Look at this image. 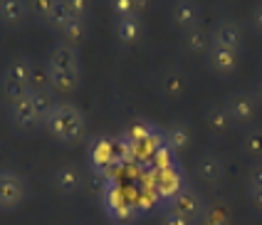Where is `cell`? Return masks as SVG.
<instances>
[{
    "mask_svg": "<svg viewBox=\"0 0 262 225\" xmlns=\"http://www.w3.org/2000/svg\"><path fill=\"white\" fill-rule=\"evenodd\" d=\"M114 35L121 45H139L144 40V17L141 15H124L114 17Z\"/></svg>",
    "mask_w": 262,
    "mask_h": 225,
    "instance_id": "5bb4252c",
    "label": "cell"
},
{
    "mask_svg": "<svg viewBox=\"0 0 262 225\" xmlns=\"http://www.w3.org/2000/svg\"><path fill=\"white\" fill-rule=\"evenodd\" d=\"M195 176L201 178V183L205 186H220L225 178V161L220 159L218 153L213 151H205L198 156L195 161Z\"/></svg>",
    "mask_w": 262,
    "mask_h": 225,
    "instance_id": "8fae6325",
    "label": "cell"
},
{
    "mask_svg": "<svg viewBox=\"0 0 262 225\" xmlns=\"http://www.w3.org/2000/svg\"><path fill=\"white\" fill-rule=\"evenodd\" d=\"M250 25H252V30L262 35V0L252 8V13H250Z\"/></svg>",
    "mask_w": 262,
    "mask_h": 225,
    "instance_id": "4dcf8cb0",
    "label": "cell"
},
{
    "mask_svg": "<svg viewBox=\"0 0 262 225\" xmlns=\"http://www.w3.org/2000/svg\"><path fill=\"white\" fill-rule=\"evenodd\" d=\"M210 45H213V37H210V32L205 30L203 25L183 32V50H186L188 55H193V57H205Z\"/></svg>",
    "mask_w": 262,
    "mask_h": 225,
    "instance_id": "ac0fdd59",
    "label": "cell"
},
{
    "mask_svg": "<svg viewBox=\"0 0 262 225\" xmlns=\"http://www.w3.org/2000/svg\"><path fill=\"white\" fill-rule=\"evenodd\" d=\"M223 104L228 109L233 124H237V126H250L252 121L257 119V106L260 104H257L255 94H250V92H245V89L233 92Z\"/></svg>",
    "mask_w": 262,
    "mask_h": 225,
    "instance_id": "8992f818",
    "label": "cell"
},
{
    "mask_svg": "<svg viewBox=\"0 0 262 225\" xmlns=\"http://www.w3.org/2000/svg\"><path fill=\"white\" fill-rule=\"evenodd\" d=\"M28 3V13L30 17H35L37 22H47V17H50V10H52V5H55V0H25Z\"/></svg>",
    "mask_w": 262,
    "mask_h": 225,
    "instance_id": "484cf974",
    "label": "cell"
},
{
    "mask_svg": "<svg viewBox=\"0 0 262 225\" xmlns=\"http://www.w3.org/2000/svg\"><path fill=\"white\" fill-rule=\"evenodd\" d=\"M163 134H166V146L176 153H183V151L190 146V141H193V129H190L188 121H181L176 119L171 121L166 129H163Z\"/></svg>",
    "mask_w": 262,
    "mask_h": 225,
    "instance_id": "2e32d148",
    "label": "cell"
},
{
    "mask_svg": "<svg viewBox=\"0 0 262 225\" xmlns=\"http://www.w3.org/2000/svg\"><path fill=\"white\" fill-rule=\"evenodd\" d=\"M30 17L25 0H0V25L5 28H20Z\"/></svg>",
    "mask_w": 262,
    "mask_h": 225,
    "instance_id": "e0dca14e",
    "label": "cell"
},
{
    "mask_svg": "<svg viewBox=\"0 0 262 225\" xmlns=\"http://www.w3.org/2000/svg\"><path fill=\"white\" fill-rule=\"evenodd\" d=\"M201 17H203V10L195 0H173L171 5V20L178 30L188 32L193 28L201 25Z\"/></svg>",
    "mask_w": 262,
    "mask_h": 225,
    "instance_id": "4fadbf2b",
    "label": "cell"
},
{
    "mask_svg": "<svg viewBox=\"0 0 262 225\" xmlns=\"http://www.w3.org/2000/svg\"><path fill=\"white\" fill-rule=\"evenodd\" d=\"M8 121H10V126H13L17 134H30V131H35L37 126H42V124H40V117H37V109L32 104L30 92L25 97H20L17 102L8 104Z\"/></svg>",
    "mask_w": 262,
    "mask_h": 225,
    "instance_id": "5b68a950",
    "label": "cell"
},
{
    "mask_svg": "<svg viewBox=\"0 0 262 225\" xmlns=\"http://www.w3.org/2000/svg\"><path fill=\"white\" fill-rule=\"evenodd\" d=\"M159 89L166 99L176 102L186 97V92L190 89V79L181 67H163L159 75Z\"/></svg>",
    "mask_w": 262,
    "mask_h": 225,
    "instance_id": "9c48e42d",
    "label": "cell"
},
{
    "mask_svg": "<svg viewBox=\"0 0 262 225\" xmlns=\"http://www.w3.org/2000/svg\"><path fill=\"white\" fill-rule=\"evenodd\" d=\"M255 99H257V104H262V77L257 79V84H255Z\"/></svg>",
    "mask_w": 262,
    "mask_h": 225,
    "instance_id": "1f68e13d",
    "label": "cell"
},
{
    "mask_svg": "<svg viewBox=\"0 0 262 225\" xmlns=\"http://www.w3.org/2000/svg\"><path fill=\"white\" fill-rule=\"evenodd\" d=\"M45 70L50 75L52 92L72 94L79 87V82H82V57H79V50L72 45H64V42H57L50 50V55H47Z\"/></svg>",
    "mask_w": 262,
    "mask_h": 225,
    "instance_id": "6da1fadb",
    "label": "cell"
},
{
    "mask_svg": "<svg viewBox=\"0 0 262 225\" xmlns=\"http://www.w3.org/2000/svg\"><path fill=\"white\" fill-rule=\"evenodd\" d=\"M210 37H213V45L228 47V50L240 52V50H243V42H245V30H243V25H240L237 20L225 17V20H220L218 25L210 30Z\"/></svg>",
    "mask_w": 262,
    "mask_h": 225,
    "instance_id": "30bf717a",
    "label": "cell"
},
{
    "mask_svg": "<svg viewBox=\"0 0 262 225\" xmlns=\"http://www.w3.org/2000/svg\"><path fill=\"white\" fill-rule=\"evenodd\" d=\"M237 62H240V52L228 50V47L210 45L208 55H205V64L210 67L213 75H218V77H230L237 70Z\"/></svg>",
    "mask_w": 262,
    "mask_h": 225,
    "instance_id": "7c38bea8",
    "label": "cell"
},
{
    "mask_svg": "<svg viewBox=\"0 0 262 225\" xmlns=\"http://www.w3.org/2000/svg\"><path fill=\"white\" fill-rule=\"evenodd\" d=\"M205 126L213 136H225L233 129V119H230L225 104H210L205 109Z\"/></svg>",
    "mask_w": 262,
    "mask_h": 225,
    "instance_id": "d6986e66",
    "label": "cell"
},
{
    "mask_svg": "<svg viewBox=\"0 0 262 225\" xmlns=\"http://www.w3.org/2000/svg\"><path fill=\"white\" fill-rule=\"evenodd\" d=\"M243 153L248 159L262 161V129L260 126H252V129L245 131V136H243Z\"/></svg>",
    "mask_w": 262,
    "mask_h": 225,
    "instance_id": "7402d4cb",
    "label": "cell"
},
{
    "mask_svg": "<svg viewBox=\"0 0 262 225\" xmlns=\"http://www.w3.org/2000/svg\"><path fill=\"white\" fill-rule=\"evenodd\" d=\"M42 126L57 139L59 144H74L79 141L87 131V119L82 114V109L70 102H57L55 109L50 111V117L45 119Z\"/></svg>",
    "mask_w": 262,
    "mask_h": 225,
    "instance_id": "7a4b0ae2",
    "label": "cell"
},
{
    "mask_svg": "<svg viewBox=\"0 0 262 225\" xmlns=\"http://www.w3.org/2000/svg\"><path fill=\"white\" fill-rule=\"evenodd\" d=\"M59 37H62V42L64 45H72V47H79L87 42V37H89V25H87V20H79V17H72L62 30H59Z\"/></svg>",
    "mask_w": 262,
    "mask_h": 225,
    "instance_id": "ffe728a7",
    "label": "cell"
},
{
    "mask_svg": "<svg viewBox=\"0 0 262 225\" xmlns=\"http://www.w3.org/2000/svg\"><path fill=\"white\" fill-rule=\"evenodd\" d=\"M198 223L201 225H228V206L220 203V200L208 203Z\"/></svg>",
    "mask_w": 262,
    "mask_h": 225,
    "instance_id": "cb8c5ba5",
    "label": "cell"
},
{
    "mask_svg": "<svg viewBox=\"0 0 262 225\" xmlns=\"http://www.w3.org/2000/svg\"><path fill=\"white\" fill-rule=\"evenodd\" d=\"M245 183H248V188H262V161H257V164H252L248 168Z\"/></svg>",
    "mask_w": 262,
    "mask_h": 225,
    "instance_id": "4316f807",
    "label": "cell"
},
{
    "mask_svg": "<svg viewBox=\"0 0 262 225\" xmlns=\"http://www.w3.org/2000/svg\"><path fill=\"white\" fill-rule=\"evenodd\" d=\"M146 176H148V173H146ZM148 178L154 183V191H156L163 208H166L183 188H188V178H186L181 164L171 166V168H166V171H161V173H154V176H148Z\"/></svg>",
    "mask_w": 262,
    "mask_h": 225,
    "instance_id": "277c9868",
    "label": "cell"
},
{
    "mask_svg": "<svg viewBox=\"0 0 262 225\" xmlns=\"http://www.w3.org/2000/svg\"><path fill=\"white\" fill-rule=\"evenodd\" d=\"M161 225H195L186 220V218H181V215H176L171 210H163V215H161Z\"/></svg>",
    "mask_w": 262,
    "mask_h": 225,
    "instance_id": "f546056e",
    "label": "cell"
},
{
    "mask_svg": "<svg viewBox=\"0 0 262 225\" xmlns=\"http://www.w3.org/2000/svg\"><path fill=\"white\" fill-rule=\"evenodd\" d=\"M248 203L257 215H262V188H248Z\"/></svg>",
    "mask_w": 262,
    "mask_h": 225,
    "instance_id": "f1b7e54d",
    "label": "cell"
},
{
    "mask_svg": "<svg viewBox=\"0 0 262 225\" xmlns=\"http://www.w3.org/2000/svg\"><path fill=\"white\" fill-rule=\"evenodd\" d=\"M52 188L59 195H77L84 188V171L72 161H64L52 171Z\"/></svg>",
    "mask_w": 262,
    "mask_h": 225,
    "instance_id": "ba28073f",
    "label": "cell"
},
{
    "mask_svg": "<svg viewBox=\"0 0 262 225\" xmlns=\"http://www.w3.org/2000/svg\"><path fill=\"white\" fill-rule=\"evenodd\" d=\"M72 20V10H70V0H55V5H52V10H50V17H47V28L50 30L59 32L67 22Z\"/></svg>",
    "mask_w": 262,
    "mask_h": 225,
    "instance_id": "44dd1931",
    "label": "cell"
},
{
    "mask_svg": "<svg viewBox=\"0 0 262 225\" xmlns=\"http://www.w3.org/2000/svg\"><path fill=\"white\" fill-rule=\"evenodd\" d=\"M30 97H32V104L37 109L40 124H45V119L50 117V111H52L55 104H57L55 94H52V89H37V92H30Z\"/></svg>",
    "mask_w": 262,
    "mask_h": 225,
    "instance_id": "603a6c76",
    "label": "cell"
},
{
    "mask_svg": "<svg viewBox=\"0 0 262 225\" xmlns=\"http://www.w3.org/2000/svg\"><path fill=\"white\" fill-rule=\"evenodd\" d=\"M32 72H35V64L30 57L25 55H17L13 60H8V64L3 67V82H13V84H20V87H28L30 89V79H32Z\"/></svg>",
    "mask_w": 262,
    "mask_h": 225,
    "instance_id": "9a60e30c",
    "label": "cell"
},
{
    "mask_svg": "<svg viewBox=\"0 0 262 225\" xmlns=\"http://www.w3.org/2000/svg\"><path fill=\"white\" fill-rule=\"evenodd\" d=\"M109 5H112V13H114V17L144 15L148 0H109Z\"/></svg>",
    "mask_w": 262,
    "mask_h": 225,
    "instance_id": "d4e9b609",
    "label": "cell"
},
{
    "mask_svg": "<svg viewBox=\"0 0 262 225\" xmlns=\"http://www.w3.org/2000/svg\"><path fill=\"white\" fill-rule=\"evenodd\" d=\"M70 10H72V17L87 20L89 10H92V0H70Z\"/></svg>",
    "mask_w": 262,
    "mask_h": 225,
    "instance_id": "83f0119b",
    "label": "cell"
},
{
    "mask_svg": "<svg viewBox=\"0 0 262 225\" xmlns=\"http://www.w3.org/2000/svg\"><path fill=\"white\" fill-rule=\"evenodd\" d=\"M205 198L201 195V191H195V188H183L181 193L176 195L173 200L166 206V210H171L176 215H181V218H186L190 223H198L201 220V215H203L205 210Z\"/></svg>",
    "mask_w": 262,
    "mask_h": 225,
    "instance_id": "52a82bcc",
    "label": "cell"
},
{
    "mask_svg": "<svg viewBox=\"0 0 262 225\" xmlns=\"http://www.w3.org/2000/svg\"><path fill=\"white\" fill-rule=\"evenodd\" d=\"M28 198V183L13 168H0V213H10Z\"/></svg>",
    "mask_w": 262,
    "mask_h": 225,
    "instance_id": "3957f363",
    "label": "cell"
}]
</instances>
